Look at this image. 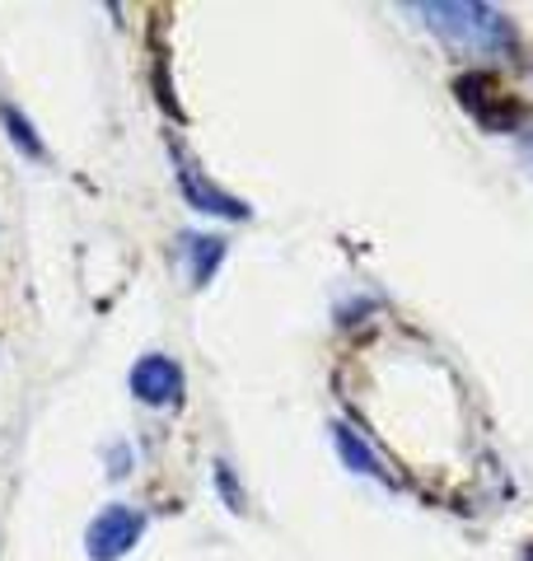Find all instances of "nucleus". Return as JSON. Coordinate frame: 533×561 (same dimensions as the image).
<instances>
[{"mask_svg": "<svg viewBox=\"0 0 533 561\" xmlns=\"http://www.w3.org/2000/svg\"><path fill=\"white\" fill-rule=\"evenodd\" d=\"M136 534H140V519L136 515H127V511H109L99 524H94V552L99 557H117V552H127L132 542H136Z\"/></svg>", "mask_w": 533, "mask_h": 561, "instance_id": "1", "label": "nucleus"}, {"mask_svg": "<svg viewBox=\"0 0 533 561\" xmlns=\"http://www.w3.org/2000/svg\"><path fill=\"white\" fill-rule=\"evenodd\" d=\"M132 383H136V393L146 398V402L178 398V365H173V360H159V356H150V360H140V365H136Z\"/></svg>", "mask_w": 533, "mask_h": 561, "instance_id": "2", "label": "nucleus"}]
</instances>
